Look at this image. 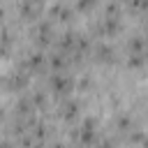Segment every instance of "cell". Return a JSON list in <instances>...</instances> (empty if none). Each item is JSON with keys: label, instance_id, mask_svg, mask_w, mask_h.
I'll return each instance as SVG.
<instances>
[{"label": "cell", "instance_id": "6da1fadb", "mask_svg": "<svg viewBox=\"0 0 148 148\" xmlns=\"http://www.w3.org/2000/svg\"><path fill=\"white\" fill-rule=\"evenodd\" d=\"M143 46H146V39H143V37H132V39H130V51L143 53Z\"/></svg>", "mask_w": 148, "mask_h": 148}, {"label": "cell", "instance_id": "7a4b0ae2", "mask_svg": "<svg viewBox=\"0 0 148 148\" xmlns=\"http://www.w3.org/2000/svg\"><path fill=\"white\" fill-rule=\"evenodd\" d=\"M51 65H53L56 72L62 69V67H65V58H62V53H53V56H51Z\"/></svg>", "mask_w": 148, "mask_h": 148}, {"label": "cell", "instance_id": "3957f363", "mask_svg": "<svg viewBox=\"0 0 148 148\" xmlns=\"http://www.w3.org/2000/svg\"><path fill=\"white\" fill-rule=\"evenodd\" d=\"M92 5H95V0H79L76 7H79V9H90Z\"/></svg>", "mask_w": 148, "mask_h": 148}]
</instances>
